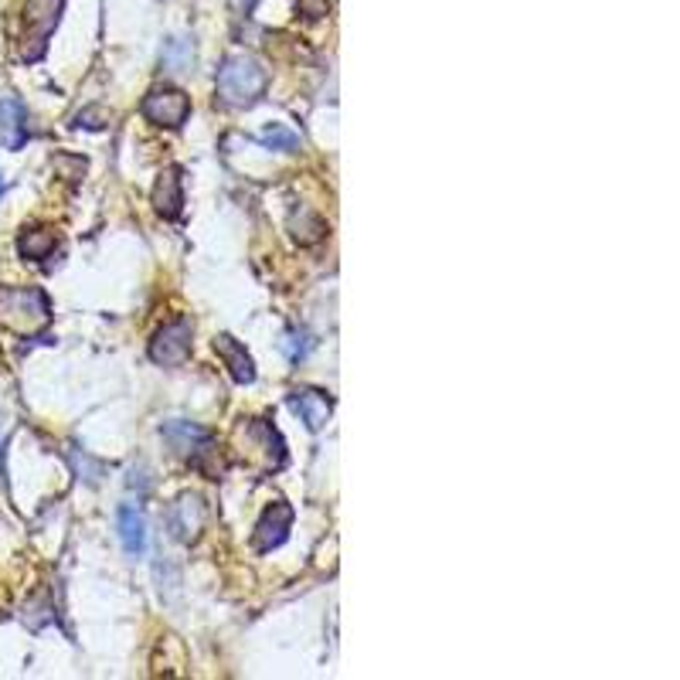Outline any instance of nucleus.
Returning a JSON list of instances; mask_svg holds the SVG:
<instances>
[{
  "mask_svg": "<svg viewBox=\"0 0 680 680\" xmlns=\"http://www.w3.org/2000/svg\"><path fill=\"white\" fill-rule=\"evenodd\" d=\"M266 86H269V75L252 55H228L218 68V96L225 106L235 109L256 106Z\"/></svg>",
  "mask_w": 680,
  "mask_h": 680,
  "instance_id": "obj_1",
  "label": "nucleus"
},
{
  "mask_svg": "<svg viewBox=\"0 0 680 680\" xmlns=\"http://www.w3.org/2000/svg\"><path fill=\"white\" fill-rule=\"evenodd\" d=\"M52 320L48 296L34 287H4L0 290V324L18 334H34Z\"/></svg>",
  "mask_w": 680,
  "mask_h": 680,
  "instance_id": "obj_2",
  "label": "nucleus"
},
{
  "mask_svg": "<svg viewBox=\"0 0 680 680\" xmlns=\"http://www.w3.org/2000/svg\"><path fill=\"white\" fill-rule=\"evenodd\" d=\"M65 0H28L24 4V37H21V58L37 62L45 55L52 31L58 28Z\"/></svg>",
  "mask_w": 680,
  "mask_h": 680,
  "instance_id": "obj_3",
  "label": "nucleus"
},
{
  "mask_svg": "<svg viewBox=\"0 0 680 680\" xmlns=\"http://www.w3.org/2000/svg\"><path fill=\"white\" fill-rule=\"evenodd\" d=\"M191 337H194V327H191V320H171V324H164L153 341H150V361L156 365H164V368H177L187 361V354H191Z\"/></svg>",
  "mask_w": 680,
  "mask_h": 680,
  "instance_id": "obj_4",
  "label": "nucleus"
},
{
  "mask_svg": "<svg viewBox=\"0 0 680 680\" xmlns=\"http://www.w3.org/2000/svg\"><path fill=\"white\" fill-rule=\"evenodd\" d=\"M187 112H191V99L181 89H156L143 99V116L156 127L177 130V127H184Z\"/></svg>",
  "mask_w": 680,
  "mask_h": 680,
  "instance_id": "obj_5",
  "label": "nucleus"
},
{
  "mask_svg": "<svg viewBox=\"0 0 680 680\" xmlns=\"http://www.w3.org/2000/svg\"><path fill=\"white\" fill-rule=\"evenodd\" d=\"M205 504H202V497H194V494H184L174 507H171V514H168V528H171V535L177 538V541H194L197 535H202V528H205Z\"/></svg>",
  "mask_w": 680,
  "mask_h": 680,
  "instance_id": "obj_6",
  "label": "nucleus"
},
{
  "mask_svg": "<svg viewBox=\"0 0 680 680\" xmlns=\"http://www.w3.org/2000/svg\"><path fill=\"white\" fill-rule=\"evenodd\" d=\"M164 439H168V443L174 446V453H177V456H191L194 463L202 460V453H208V450H212V435H208L202 425H194V422H181V419H174V422H168V425H164Z\"/></svg>",
  "mask_w": 680,
  "mask_h": 680,
  "instance_id": "obj_7",
  "label": "nucleus"
},
{
  "mask_svg": "<svg viewBox=\"0 0 680 680\" xmlns=\"http://www.w3.org/2000/svg\"><path fill=\"white\" fill-rule=\"evenodd\" d=\"M290 525H293V507L290 504H272L266 514H262V521L256 528V548L259 551H272L287 541L290 535Z\"/></svg>",
  "mask_w": 680,
  "mask_h": 680,
  "instance_id": "obj_8",
  "label": "nucleus"
},
{
  "mask_svg": "<svg viewBox=\"0 0 680 680\" xmlns=\"http://www.w3.org/2000/svg\"><path fill=\"white\" fill-rule=\"evenodd\" d=\"M28 112H24V102L14 99V96H0V147L8 150H21L24 140H28Z\"/></svg>",
  "mask_w": 680,
  "mask_h": 680,
  "instance_id": "obj_9",
  "label": "nucleus"
},
{
  "mask_svg": "<svg viewBox=\"0 0 680 680\" xmlns=\"http://www.w3.org/2000/svg\"><path fill=\"white\" fill-rule=\"evenodd\" d=\"M153 205L164 218H177L181 208H184V191H181V171L177 168H168L160 174L156 187H153Z\"/></svg>",
  "mask_w": 680,
  "mask_h": 680,
  "instance_id": "obj_10",
  "label": "nucleus"
},
{
  "mask_svg": "<svg viewBox=\"0 0 680 680\" xmlns=\"http://www.w3.org/2000/svg\"><path fill=\"white\" fill-rule=\"evenodd\" d=\"M215 350L222 354V361L228 365V371H231V378H235V381H242V385L256 381V368H252V357L246 354V347H242V344H238L235 337L222 334V337L215 341Z\"/></svg>",
  "mask_w": 680,
  "mask_h": 680,
  "instance_id": "obj_11",
  "label": "nucleus"
},
{
  "mask_svg": "<svg viewBox=\"0 0 680 680\" xmlns=\"http://www.w3.org/2000/svg\"><path fill=\"white\" fill-rule=\"evenodd\" d=\"M293 409L303 415V422L316 432L324 429L327 419H331V398L324 391H313V388H303V391H293Z\"/></svg>",
  "mask_w": 680,
  "mask_h": 680,
  "instance_id": "obj_12",
  "label": "nucleus"
},
{
  "mask_svg": "<svg viewBox=\"0 0 680 680\" xmlns=\"http://www.w3.org/2000/svg\"><path fill=\"white\" fill-rule=\"evenodd\" d=\"M119 538H123V548L130 554H143V548H147V525H143L140 510L119 507Z\"/></svg>",
  "mask_w": 680,
  "mask_h": 680,
  "instance_id": "obj_13",
  "label": "nucleus"
},
{
  "mask_svg": "<svg viewBox=\"0 0 680 680\" xmlns=\"http://www.w3.org/2000/svg\"><path fill=\"white\" fill-rule=\"evenodd\" d=\"M194 42L191 37H184V34H177V37H171V42L164 45V52H160V65H164L168 72H191V65H194Z\"/></svg>",
  "mask_w": 680,
  "mask_h": 680,
  "instance_id": "obj_14",
  "label": "nucleus"
},
{
  "mask_svg": "<svg viewBox=\"0 0 680 680\" xmlns=\"http://www.w3.org/2000/svg\"><path fill=\"white\" fill-rule=\"evenodd\" d=\"M18 249H21L24 259L42 262V259H48V256L55 252V231H48V228H34V231L21 235Z\"/></svg>",
  "mask_w": 680,
  "mask_h": 680,
  "instance_id": "obj_15",
  "label": "nucleus"
},
{
  "mask_svg": "<svg viewBox=\"0 0 680 680\" xmlns=\"http://www.w3.org/2000/svg\"><path fill=\"white\" fill-rule=\"evenodd\" d=\"M259 140H262L266 147H272V150H287V153L300 150V133H293V130L283 127V123H272L269 130H262Z\"/></svg>",
  "mask_w": 680,
  "mask_h": 680,
  "instance_id": "obj_16",
  "label": "nucleus"
},
{
  "mask_svg": "<svg viewBox=\"0 0 680 680\" xmlns=\"http://www.w3.org/2000/svg\"><path fill=\"white\" fill-rule=\"evenodd\" d=\"M0 191H4V177H0Z\"/></svg>",
  "mask_w": 680,
  "mask_h": 680,
  "instance_id": "obj_17",
  "label": "nucleus"
}]
</instances>
